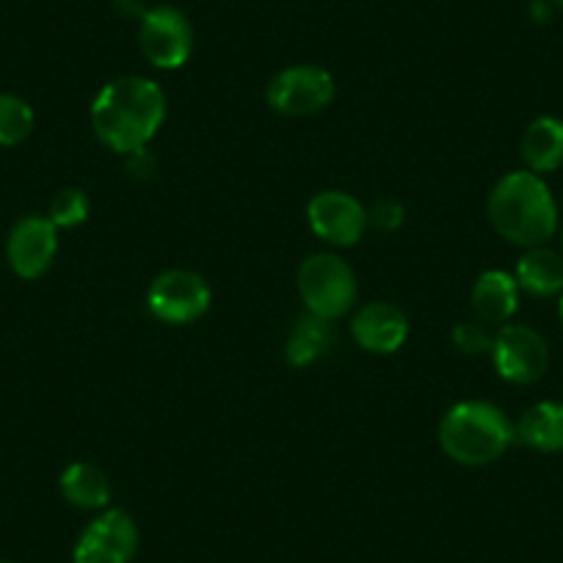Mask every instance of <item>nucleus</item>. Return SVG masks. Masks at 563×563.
I'll list each match as a JSON object with an SVG mask.
<instances>
[{"mask_svg": "<svg viewBox=\"0 0 563 563\" xmlns=\"http://www.w3.org/2000/svg\"><path fill=\"white\" fill-rule=\"evenodd\" d=\"M166 119V91L155 80L117 78L91 102V124L102 144L119 155L139 153L155 139Z\"/></svg>", "mask_w": 563, "mask_h": 563, "instance_id": "nucleus-1", "label": "nucleus"}, {"mask_svg": "<svg viewBox=\"0 0 563 563\" xmlns=\"http://www.w3.org/2000/svg\"><path fill=\"white\" fill-rule=\"evenodd\" d=\"M489 219L508 243L544 246L558 232V202L541 175L511 172L492 191Z\"/></svg>", "mask_w": 563, "mask_h": 563, "instance_id": "nucleus-2", "label": "nucleus"}, {"mask_svg": "<svg viewBox=\"0 0 563 563\" xmlns=\"http://www.w3.org/2000/svg\"><path fill=\"white\" fill-rule=\"evenodd\" d=\"M517 440V426L486 400H462L440 422L442 451L459 464L484 467L497 462Z\"/></svg>", "mask_w": 563, "mask_h": 563, "instance_id": "nucleus-3", "label": "nucleus"}, {"mask_svg": "<svg viewBox=\"0 0 563 563\" xmlns=\"http://www.w3.org/2000/svg\"><path fill=\"white\" fill-rule=\"evenodd\" d=\"M299 294L310 316L338 321L354 307L356 276L338 254H312L299 268Z\"/></svg>", "mask_w": 563, "mask_h": 563, "instance_id": "nucleus-4", "label": "nucleus"}, {"mask_svg": "<svg viewBox=\"0 0 563 563\" xmlns=\"http://www.w3.org/2000/svg\"><path fill=\"white\" fill-rule=\"evenodd\" d=\"M141 53L161 69H180L194 53V25L177 7H153L141 14Z\"/></svg>", "mask_w": 563, "mask_h": 563, "instance_id": "nucleus-5", "label": "nucleus"}, {"mask_svg": "<svg viewBox=\"0 0 563 563\" xmlns=\"http://www.w3.org/2000/svg\"><path fill=\"white\" fill-rule=\"evenodd\" d=\"M265 100L285 117H310L334 100V78L332 73L312 64L288 67L271 78Z\"/></svg>", "mask_w": 563, "mask_h": 563, "instance_id": "nucleus-6", "label": "nucleus"}, {"mask_svg": "<svg viewBox=\"0 0 563 563\" xmlns=\"http://www.w3.org/2000/svg\"><path fill=\"white\" fill-rule=\"evenodd\" d=\"M139 552V525L122 508H108L86 525L73 550L75 563H130Z\"/></svg>", "mask_w": 563, "mask_h": 563, "instance_id": "nucleus-7", "label": "nucleus"}, {"mask_svg": "<svg viewBox=\"0 0 563 563\" xmlns=\"http://www.w3.org/2000/svg\"><path fill=\"white\" fill-rule=\"evenodd\" d=\"M210 285L194 271H164L150 288L147 305L158 321L164 323H194L210 310Z\"/></svg>", "mask_w": 563, "mask_h": 563, "instance_id": "nucleus-8", "label": "nucleus"}, {"mask_svg": "<svg viewBox=\"0 0 563 563\" xmlns=\"http://www.w3.org/2000/svg\"><path fill=\"white\" fill-rule=\"evenodd\" d=\"M492 362L500 378L511 384H536L550 365V349L547 340L536 329L511 323L495 334L492 345Z\"/></svg>", "mask_w": 563, "mask_h": 563, "instance_id": "nucleus-9", "label": "nucleus"}, {"mask_svg": "<svg viewBox=\"0 0 563 563\" xmlns=\"http://www.w3.org/2000/svg\"><path fill=\"white\" fill-rule=\"evenodd\" d=\"M58 252V227L42 216H25L12 227L7 260L20 279H40Z\"/></svg>", "mask_w": 563, "mask_h": 563, "instance_id": "nucleus-10", "label": "nucleus"}, {"mask_svg": "<svg viewBox=\"0 0 563 563\" xmlns=\"http://www.w3.org/2000/svg\"><path fill=\"white\" fill-rule=\"evenodd\" d=\"M307 219L312 232L334 246H354L367 230V210L343 191L316 194L307 205Z\"/></svg>", "mask_w": 563, "mask_h": 563, "instance_id": "nucleus-11", "label": "nucleus"}, {"mask_svg": "<svg viewBox=\"0 0 563 563\" xmlns=\"http://www.w3.org/2000/svg\"><path fill=\"white\" fill-rule=\"evenodd\" d=\"M351 332L360 349L371 354H395L409 338V321L404 310L389 301H373L362 307L351 321Z\"/></svg>", "mask_w": 563, "mask_h": 563, "instance_id": "nucleus-12", "label": "nucleus"}, {"mask_svg": "<svg viewBox=\"0 0 563 563\" xmlns=\"http://www.w3.org/2000/svg\"><path fill=\"white\" fill-rule=\"evenodd\" d=\"M519 307V285L506 271H486L473 285V310L484 323H506Z\"/></svg>", "mask_w": 563, "mask_h": 563, "instance_id": "nucleus-13", "label": "nucleus"}, {"mask_svg": "<svg viewBox=\"0 0 563 563\" xmlns=\"http://www.w3.org/2000/svg\"><path fill=\"white\" fill-rule=\"evenodd\" d=\"M514 279H517L519 290H528L530 296H539V299L563 294V254L547 246L528 249L519 257Z\"/></svg>", "mask_w": 563, "mask_h": 563, "instance_id": "nucleus-14", "label": "nucleus"}, {"mask_svg": "<svg viewBox=\"0 0 563 563\" xmlns=\"http://www.w3.org/2000/svg\"><path fill=\"white\" fill-rule=\"evenodd\" d=\"M522 158L533 175H550L563 166V119L539 117L522 135Z\"/></svg>", "mask_w": 563, "mask_h": 563, "instance_id": "nucleus-15", "label": "nucleus"}, {"mask_svg": "<svg viewBox=\"0 0 563 563\" xmlns=\"http://www.w3.org/2000/svg\"><path fill=\"white\" fill-rule=\"evenodd\" d=\"M517 440L539 453L563 451V400H541L517 422Z\"/></svg>", "mask_w": 563, "mask_h": 563, "instance_id": "nucleus-16", "label": "nucleus"}, {"mask_svg": "<svg viewBox=\"0 0 563 563\" xmlns=\"http://www.w3.org/2000/svg\"><path fill=\"white\" fill-rule=\"evenodd\" d=\"M58 486H62L64 500L75 508H84V511H100L111 503V481L95 464H69L62 473Z\"/></svg>", "mask_w": 563, "mask_h": 563, "instance_id": "nucleus-17", "label": "nucleus"}, {"mask_svg": "<svg viewBox=\"0 0 563 563\" xmlns=\"http://www.w3.org/2000/svg\"><path fill=\"white\" fill-rule=\"evenodd\" d=\"M332 343L334 334L329 321H323L318 316H305L296 321L294 332H290L288 345H285V356H288L290 365L307 367L321 360Z\"/></svg>", "mask_w": 563, "mask_h": 563, "instance_id": "nucleus-18", "label": "nucleus"}, {"mask_svg": "<svg viewBox=\"0 0 563 563\" xmlns=\"http://www.w3.org/2000/svg\"><path fill=\"white\" fill-rule=\"evenodd\" d=\"M34 130V108L18 95L0 91V147H18Z\"/></svg>", "mask_w": 563, "mask_h": 563, "instance_id": "nucleus-19", "label": "nucleus"}, {"mask_svg": "<svg viewBox=\"0 0 563 563\" xmlns=\"http://www.w3.org/2000/svg\"><path fill=\"white\" fill-rule=\"evenodd\" d=\"M47 219L58 227V230H73L89 219V197L80 188H64L53 197L51 216Z\"/></svg>", "mask_w": 563, "mask_h": 563, "instance_id": "nucleus-20", "label": "nucleus"}, {"mask_svg": "<svg viewBox=\"0 0 563 563\" xmlns=\"http://www.w3.org/2000/svg\"><path fill=\"white\" fill-rule=\"evenodd\" d=\"M451 340L462 354H470V356L492 354V345H495V334L484 327V321L459 323V327H453Z\"/></svg>", "mask_w": 563, "mask_h": 563, "instance_id": "nucleus-21", "label": "nucleus"}, {"mask_svg": "<svg viewBox=\"0 0 563 563\" xmlns=\"http://www.w3.org/2000/svg\"><path fill=\"white\" fill-rule=\"evenodd\" d=\"M404 208H400V202H393V199H382V202H376L367 210V224H373L382 232L398 230V227L404 224Z\"/></svg>", "mask_w": 563, "mask_h": 563, "instance_id": "nucleus-22", "label": "nucleus"}, {"mask_svg": "<svg viewBox=\"0 0 563 563\" xmlns=\"http://www.w3.org/2000/svg\"><path fill=\"white\" fill-rule=\"evenodd\" d=\"M128 169L139 177H150L155 169L153 155H147V150H139V153L128 155Z\"/></svg>", "mask_w": 563, "mask_h": 563, "instance_id": "nucleus-23", "label": "nucleus"}, {"mask_svg": "<svg viewBox=\"0 0 563 563\" xmlns=\"http://www.w3.org/2000/svg\"><path fill=\"white\" fill-rule=\"evenodd\" d=\"M552 7L561 9V12H563V0H552Z\"/></svg>", "mask_w": 563, "mask_h": 563, "instance_id": "nucleus-24", "label": "nucleus"}, {"mask_svg": "<svg viewBox=\"0 0 563 563\" xmlns=\"http://www.w3.org/2000/svg\"><path fill=\"white\" fill-rule=\"evenodd\" d=\"M558 312H561V321H563V294H561V305H558Z\"/></svg>", "mask_w": 563, "mask_h": 563, "instance_id": "nucleus-25", "label": "nucleus"}, {"mask_svg": "<svg viewBox=\"0 0 563 563\" xmlns=\"http://www.w3.org/2000/svg\"><path fill=\"white\" fill-rule=\"evenodd\" d=\"M561 246H563V232H561Z\"/></svg>", "mask_w": 563, "mask_h": 563, "instance_id": "nucleus-26", "label": "nucleus"}, {"mask_svg": "<svg viewBox=\"0 0 563 563\" xmlns=\"http://www.w3.org/2000/svg\"><path fill=\"white\" fill-rule=\"evenodd\" d=\"M0 563H12V561H0Z\"/></svg>", "mask_w": 563, "mask_h": 563, "instance_id": "nucleus-27", "label": "nucleus"}]
</instances>
